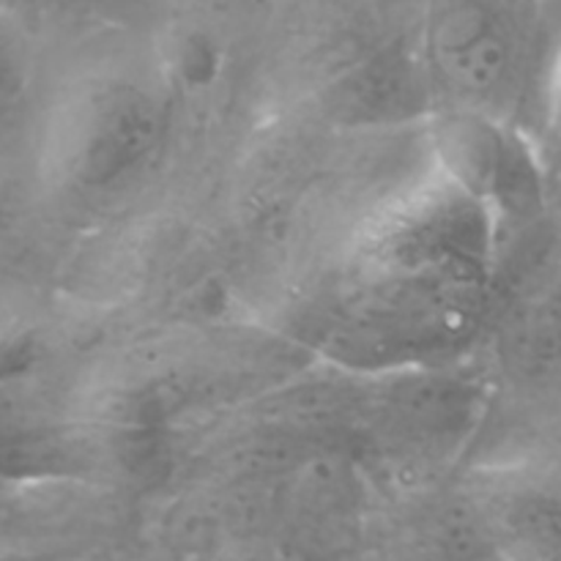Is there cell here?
<instances>
[{
    "mask_svg": "<svg viewBox=\"0 0 561 561\" xmlns=\"http://www.w3.org/2000/svg\"><path fill=\"white\" fill-rule=\"evenodd\" d=\"M480 411V389L453 373H387L356 387L348 436L409 493L436 485L433 477L463 447Z\"/></svg>",
    "mask_w": 561,
    "mask_h": 561,
    "instance_id": "3957f363",
    "label": "cell"
},
{
    "mask_svg": "<svg viewBox=\"0 0 561 561\" xmlns=\"http://www.w3.org/2000/svg\"><path fill=\"white\" fill-rule=\"evenodd\" d=\"M507 354L529 376L561 373V274L526 299L507 332Z\"/></svg>",
    "mask_w": 561,
    "mask_h": 561,
    "instance_id": "5b68a950",
    "label": "cell"
},
{
    "mask_svg": "<svg viewBox=\"0 0 561 561\" xmlns=\"http://www.w3.org/2000/svg\"><path fill=\"white\" fill-rule=\"evenodd\" d=\"M537 38L531 5L442 3L422 27V64L453 113L510 126L535 77Z\"/></svg>",
    "mask_w": 561,
    "mask_h": 561,
    "instance_id": "7a4b0ae2",
    "label": "cell"
},
{
    "mask_svg": "<svg viewBox=\"0 0 561 561\" xmlns=\"http://www.w3.org/2000/svg\"><path fill=\"white\" fill-rule=\"evenodd\" d=\"M367 561H510L485 502L453 488L403 493L373 524Z\"/></svg>",
    "mask_w": 561,
    "mask_h": 561,
    "instance_id": "277c9868",
    "label": "cell"
},
{
    "mask_svg": "<svg viewBox=\"0 0 561 561\" xmlns=\"http://www.w3.org/2000/svg\"><path fill=\"white\" fill-rule=\"evenodd\" d=\"M499 233L496 214L447 173L400 197L356 239L323 351L378 376L458 354L488 310Z\"/></svg>",
    "mask_w": 561,
    "mask_h": 561,
    "instance_id": "6da1fadb",
    "label": "cell"
}]
</instances>
